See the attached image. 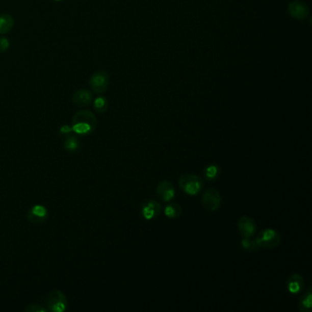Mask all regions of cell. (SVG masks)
I'll return each instance as SVG.
<instances>
[{"mask_svg":"<svg viewBox=\"0 0 312 312\" xmlns=\"http://www.w3.org/2000/svg\"><path fill=\"white\" fill-rule=\"evenodd\" d=\"M54 1H56V2H60V1H63V0H54Z\"/></svg>","mask_w":312,"mask_h":312,"instance_id":"cb8c5ba5","label":"cell"},{"mask_svg":"<svg viewBox=\"0 0 312 312\" xmlns=\"http://www.w3.org/2000/svg\"><path fill=\"white\" fill-rule=\"evenodd\" d=\"M110 77L108 72L106 71H97L90 77V88L95 94H103L109 86Z\"/></svg>","mask_w":312,"mask_h":312,"instance_id":"277c9868","label":"cell"},{"mask_svg":"<svg viewBox=\"0 0 312 312\" xmlns=\"http://www.w3.org/2000/svg\"><path fill=\"white\" fill-rule=\"evenodd\" d=\"M241 246L245 251H254L258 248L255 240H253L251 238H244L241 241Z\"/></svg>","mask_w":312,"mask_h":312,"instance_id":"ffe728a7","label":"cell"},{"mask_svg":"<svg viewBox=\"0 0 312 312\" xmlns=\"http://www.w3.org/2000/svg\"><path fill=\"white\" fill-rule=\"evenodd\" d=\"M108 107H109L108 100L103 96H98L94 101V110L99 114H103L105 112H107Z\"/></svg>","mask_w":312,"mask_h":312,"instance_id":"d6986e66","label":"cell"},{"mask_svg":"<svg viewBox=\"0 0 312 312\" xmlns=\"http://www.w3.org/2000/svg\"><path fill=\"white\" fill-rule=\"evenodd\" d=\"M14 27V18L9 14L0 15V34L4 35L9 33Z\"/></svg>","mask_w":312,"mask_h":312,"instance_id":"5bb4252c","label":"cell"},{"mask_svg":"<svg viewBox=\"0 0 312 312\" xmlns=\"http://www.w3.org/2000/svg\"><path fill=\"white\" fill-rule=\"evenodd\" d=\"M299 308L301 312H309L312 308V291L309 287L305 294L299 299Z\"/></svg>","mask_w":312,"mask_h":312,"instance_id":"9a60e30c","label":"cell"},{"mask_svg":"<svg viewBox=\"0 0 312 312\" xmlns=\"http://www.w3.org/2000/svg\"><path fill=\"white\" fill-rule=\"evenodd\" d=\"M26 312H45L48 311V309L43 308L41 305L39 304H31L29 305L27 308L24 309Z\"/></svg>","mask_w":312,"mask_h":312,"instance_id":"44dd1931","label":"cell"},{"mask_svg":"<svg viewBox=\"0 0 312 312\" xmlns=\"http://www.w3.org/2000/svg\"><path fill=\"white\" fill-rule=\"evenodd\" d=\"M238 229L244 238H251L256 232V224L254 220L248 216H242L238 220Z\"/></svg>","mask_w":312,"mask_h":312,"instance_id":"30bf717a","label":"cell"},{"mask_svg":"<svg viewBox=\"0 0 312 312\" xmlns=\"http://www.w3.org/2000/svg\"><path fill=\"white\" fill-rule=\"evenodd\" d=\"M161 213V205L156 200H148L141 207V214L147 221L158 217Z\"/></svg>","mask_w":312,"mask_h":312,"instance_id":"7c38bea8","label":"cell"},{"mask_svg":"<svg viewBox=\"0 0 312 312\" xmlns=\"http://www.w3.org/2000/svg\"><path fill=\"white\" fill-rule=\"evenodd\" d=\"M79 147H80V142H79L78 138L75 136H68L67 138L64 139L63 147L66 151L73 153L78 150Z\"/></svg>","mask_w":312,"mask_h":312,"instance_id":"e0dca14e","label":"cell"},{"mask_svg":"<svg viewBox=\"0 0 312 312\" xmlns=\"http://www.w3.org/2000/svg\"><path fill=\"white\" fill-rule=\"evenodd\" d=\"M183 209L181 206L176 202H170L166 206L164 214L169 219H177L181 215Z\"/></svg>","mask_w":312,"mask_h":312,"instance_id":"2e32d148","label":"cell"},{"mask_svg":"<svg viewBox=\"0 0 312 312\" xmlns=\"http://www.w3.org/2000/svg\"><path fill=\"white\" fill-rule=\"evenodd\" d=\"M94 96L91 91L87 89H79L72 95V103L77 107H88L93 102Z\"/></svg>","mask_w":312,"mask_h":312,"instance_id":"4fadbf2b","label":"cell"},{"mask_svg":"<svg viewBox=\"0 0 312 312\" xmlns=\"http://www.w3.org/2000/svg\"><path fill=\"white\" fill-rule=\"evenodd\" d=\"M48 211L46 207L40 204L34 205L29 210L27 213V218L33 224H40L44 223L48 218Z\"/></svg>","mask_w":312,"mask_h":312,"instance_id":"9c48e42d","label":"cell"},{"mask_svg":"<svg viewBox=\"0 0 312 312\" xmlns=\"http://www.w3.org/2000/svg\"><path fill=\"white\" fill-rule=\"evenodd\" d=\"M71 125V129L77 134L89 135L95 129L97 125V119L92 112L82 110L77 112L73 116Z\"/></svg>","mask_w":312,"mask_h":312,"instance_id":"6da1fadb","label":"cell"},{"mask_svg":"<svg viewBox=\"0 0 312 312\" xmlns=\"http://www.w3.org/2000/svg\"><path fill=\"white\" fill-rule=\"evenodd\" d=\"M285 287L290 294H299L305 288V280L300 274L294 273L288 277L285 281Z\"/></svg>","mask_w":312,"mask_h":312,"instance_id":"8fae6325","label":"cell"},{"mask_svg":"<svg viewBox=\"0 0 312 312\" xmlns=\"http://www.w3.org/2000/svg\"><path fill=\"white\" fill-rule=\"evenodd\" d=\"M289 13L295 19L303 20L308 17L309 9L306 3L300 0H295L289 5Z\"/></svg>","mask_w":312,"mask_h":312,"instance_id":"ba28073f","label":"cell"},{"mask_svg":"<svg viewBox=\"0 0 312 312\" xmlns=\"http://www.w3.org/2000/svg\"><path fill=\"white\" fill-rule=\"evenodd\" d=\"M46 305L49 311L63 312L67 308V299L62 291L54 290L48 295Z\"/></svg>","mask_w":312,"mask_h":312,"instance_id":"5b68a950","label":"cell"},{"mask_svg":"<svg viewBox=\"0 0 312 312\" xmlns=\"http://www.w3.org/2000/svg\"><path fill=\"white\" fill-rule=\"evenodd\" d=\"M220 174H221V170L219 166L214 165V164L207 166L203 171L204 178L209 181H214L216 178H218Z\"/></svg>","mask_w":312,"mask_h":312,"instance_id":"ac0fdd59","label":"cell"},{"mask_svg":"<svg viewBox=\"0 0 312 312\" xmlns=\"http://www.w3.org/2000/svg\"><path fill=\"white\" fill-rule=\"evenodd\" d=\"M202 206L208 212H216L222 203V197L219 191L214 188H209L202 194Z\"/></svg>","mask_w":312,"mask_h":312,"instance_id":"8992f818","label":"cell"},{"mask_svg":"<svg viewBox=\"0 0 312 312\" xmlns=\"http://www.w3.org/2000/svg\"><path fill=\"white\" fill-rule=\"evenodd\" d=\"M178 183L180 190L191 196L200 194L204 187L202 178L193 174H184L179 177Z\"/></svg>","mask_w":312,"mask_h":312,"instance_id":"7a4b0ae2","label":"cell"},{"mask_svg":"<svg viewBox=\"0 0 312 312\" xmlns=\"http://www.w3.org/2000/svg\"><path fill=\"white\" fill-rule=\"evenodd\" d=\"M175 188L169 180H161L156 188L157 196L162 201L170 202L175 197Z\"/></svg>","mask_w":312,"mask_h":312,"instance_id":"52a82bcc","label":"cell"},{"mask_svg":"<svg viewBox=\"0 0 312 312\" xmlns=\"http://www.w3.org/2000/svg\"><path fill=\"white\" fill-rule=\"evenodd\" d=\"M71 130L72 129H71L70 126H68V125H64V126H63V127L61 128V132H62V133H64V134H69V133L71 132Z\"/></svg>","mask_w":312,"mask_h":312,"instance_id":"603a6c76","label":"cell"},{"mask_svg":"<svg viewBox=\"0 0 312 312\" xmlns=\"http://www.w3.org/2000/svg\"><path fill=\"white\" fill-rule=\"evenodd\" d=\"M9 39H7L6 37H1L0 38V54H4L6 53L9 48Z\"/></svg>","mask_w":312,"mask_h":312,"instance_id":"7402d4cb","label":"cell"},{"mask_svg":"<svg viewBox=\"0 0 312 312\" xmlns=\"http://www.w3.org/2000/svg\"><path fill=\"white\" fill-rule=\"evenodd\" d=\"M255 243L258 247L264 249H274L280 245L281 236L274 229H265L255 237Z\"/></svg>","mask_w":312,"mask_h":312,"instance_id":"3957f363","label":"cell"}]
</instances>
